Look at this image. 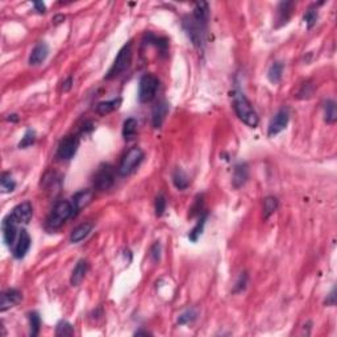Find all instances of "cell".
<instances>
[{
  "mask_svg": "<svg viewBox=\"0 0 337 337\" xmlns=\"http://www.w3.org/2000/svg\"><path fill=\"white\" fill-rule=\"evenodd\" d=\"M92 197H94V191H92V190H89V188L81 190V191L74 194L73 198H71L70 201L73 203L74 215H75V216H77L78 212H79L83 207L90 204V202L92 201Z\"/></svg>",
  "mask_w": 337,
  "mask_h": 337,
  "instance_id": "9a60e30c",
  "label": "cell"
},
{
  "mask_svg": "<svg viewBox=\"0 0 337 337\" xmlns=\"http://www.w3.org/2000/svg\"><path fill=\"white\" fill-rule=\"evenodd\" d=\"M197 317H198L197 310H195V308H188V310H186L182 315H180V317H178V324L180 325L190 324V323H192V321L197 320Z\"/></svg>",
  "mask_w": 337,
  "mask_h": 337,
  "instance_id": "836d02e7",
  "label": "cell"
},
{
  "mask_svg": "<svg viewBox=\"0 0 337 337\" xmlns=\"http://www.w3.org/2000/svg\"><path fill=\"white\" fill-rule=\"evenodd\" d=\"M279 202L275 197L265 198L264 201V219H269L278 209Z\"/></svg>",
  "mask_w": 337,
  "mask_h": 337,
  "instance_id": "f546056e",
  "label": "cell"
},
{
  "mask_svg": "<svg viewBox=\"0 0 337 337\" xmlns=\"http://www.w3.org/2000/svg\"><path fill=\"white\" fill-rule=\"evenodd\" d=\"M22 294L17 289H7L0 295V311L5 312L22 302Z\"/></svg>",
  "mask_w": 337,
  "mask_h": 337,
  "instance_id": "7c38bea8",
  "label": "cell"
},
{
  "mask_svg": "<svg viewBox=\"0 0 337 337\" xmlns=\"http://www.w3.org/2000/svg\"><path fill=\"white\" fill-rule=\"evenodd\" d=\"M325 304L327 306H335L336 304V287H333L332 291L329 292V295L325 299Z\"/></svg>",
  "mask_w": 337,
  "mask_h": 337,
  "instance_id": "f35d334b",
  "label": "cell"
},
{
  "mask_svg": "<svg viewBox=\"0 0 337 337\" xmlns=\"http://www.w3.org/2000/svg\"><path fill=\"white\" fill-rule=\"evenodd\" d=\"M289 121H290V112H289L287 108H281V110L274 115V117L269 123V127H268V136H277L278 133L285 131Z\"/></svg>",
  "mask_w": 337,
  "mask_h": 337,
  "instance_id": "9c48e42d",
  "label": "cell"
},
{
  "mask_svg": "<svg viewBox=\"0 0 337 337\" xmlns=\"http://www.w3.org/2000/svg\"><path fill=\"white\" fill-rule=\"evenodd\" d=\"M74 335V327L68 321L61 320L56 327V336H73Z\"/></svg>",
  "mask_w": 337,
  "mask_h": 337,
  "instance_id": "1f68e13d",
  "label": "cell"
},
{
  "mask_svg": "<svg viewBox=\"0 0 337 337\" xmlns=\"http://www.w3.org/2000/svg\"><path fill=\"white\" fill-rule=\"evenodd\" d=\"M47 56H49V46H47L46 43L41 41L32 49V53L29 56V65H32V66L43 65L46 61Z\"/></svg>",
  "mask_w": 337,
  "mask_h": 337,
  "instance_id": "e0dca14e",
  "label": "cell"
},
{
  "mask_svg": "<svg viewBox=\"0 0 337 337\" xmlns=\"http://www.w3.org/2000/svg\"><path fill=\"white\" fill-rule=\"evenodd\" d=\"M142 43L145 45H153L159 50L161 56L166 57L167 56V49H169V40L165 39V37H161V36H156L154 33L149 32L144 36V40Z\"/></svg>",
  "mask_w": 337,
  "mask_h": 337,
  "instance_id": "ac0fdd59",
  "label": "cell"
},
{
  "mask_svg": "<svg viewBox=\"0 0 337 337\" xmlns=\"http://www.w3.org/2000/svg\"><path fill=\"white\" fill-rule=\"evenodd\" d=\"M324 120L327 124H335L337 121V107L335 100H327L324 103Z\"/></svg>",
  "mask_w": 337,
  "mask_h": 337,
  "instance_id": "4316f807",
  "label": "cell"
},
{
  "mask_svg": "<svg viewBox=\"0 0 337 337\" xmlns=\"http://www.w3.org/2000/svg\"><path fill=\"white\" fill-rule=\"evenodd\" d=\"M0 187H1V192H3V194H9V192L15 191V188H16V180H13L11 173H3V174H1Z\"/></svg>",
  "mask_w": 337,
  "mask_h": 337,
  "instance_id": "f1b7e54d",
  "label": "cell"
},
{
  "mask_svg": "<svg viewBox=\"0 0 337 337\" xmlns=\"http://www.w3.org/2000/svg\"><path fill=\"white\" fill-rule=\"evenodd\" d=\"M11 215L19 224H28L33 216V205L29 201L22 202L11 211Z\"/></svg>",
  "mask_w": 337,
  "mask_h": 337,
  "instance_id": "4fadbf2b",
  "label": "cell"
},
{
  "mask_svg": "<svg viewBox=\"0 0 337 337\" xmlns=\"http://www.w3.org/2000/svg\"><path fill=\"white\" fill-rule=\"evenodd\" d=\"M28 320H29V335L32 337H36L40 333V329H41V317H40L39 312H29L28 314Z\"/></svg>",
  "mask_w": 337,
  "mask_h": 337,
  "instance_id": "83f0119b",
  "label": "cell"
},
{
  "mask_svg": "<svg viewBox=\"0 0 337 337\" xmlns=\"http://www.w3.org/2000/svg\"><path fill=\"white\" fill-rule=\"evenodd\" d=\"M17 224L19 223L12 218V215L8 214L3 219L1 222V230H3V240H4L5 245L12 247L13 244H16V239L19 236V230H17Z\"/></svg>",
  "mask_w": 337,
  "mask_h": 337,
  "instance_id": "30bf717a",
  "label": "cell"
},
{
  "mask_svg": "<svg viewBox=\"0 0 337 337\" xmlns=\"http://www.w3.org/2000/svg\"><path fill=\"white\" fill-rule=\"evenodd\" d=\"M283 68H285V65L279 61H275L271 64V66L268 70V78L273 85H277L281 82L282 75H283Z\"/></svg>",
  "mask_w": 337,
  "mask_h": 337,
  "instance_id": "d4e9b609",
  "label": "cell"
},
{
  "mask_svg": "<svg viewBox=\"0 0 337 337\" xmlns=\"http://www.w3.org/2000/svg\"><path fill=\"white\" fill-rule=\"evenodd\" d=\"M247 178H249V167L245 162L237 163L233 169V178H232V183L233 187L240 188L247 183Z\"/></svg>",
  "mask_w": 337,
  "mask_h": 337,
  "instance_id": "d6986e66",
  "label": "cell"
},
{
  "mask_svg": "<svg viewBox=\"0 0 337 337\" xmlns=\"http://www.w3.org/2000/svg\"><path fill=\"white\" fill-rule=\"evenodd\" d=\"M144 157H145V154L141 148H138V146L131 148L121 159L119 169H117V174L120 177H128L132 173H135L137 167L140 166L141 162L144 161Z\"/></svg>",
  "mask_w": 337,
  "mask_h": 337,
  "instance_id": "5b68a950",
  "label": "cell"
},
{
  "mask_svg": "<svg viewBox=\"0 0 337 337\" xmlns=\"http://www.w3.org/2000/svg\"><path fill=\"white\" fill-rule=\"evenodd\" d=\"M191 216H195V215H199L201 216L204 211H203V195H198L197 199H195V204L192 205Z\"/></svg>",
  "mask_w": 337,
  "mask_h": 337,
  "instance_id": "8d00e7d4",
  "label": "cell"
},
{
  "mask_svg": "<svg viewBox=\"0 0 337 337\" xmlns=\"http://www.w3.org/2000/svg\"><path fill=\"white\" fill-rule=\"evenodd\" d=\"M120 104H121V98H116V99H111V100H106V102H100L96 104V108H95V111H96V113L98 115H108V113H111V112H113L115 110H117V108L120 107Z\"/></svg>",
  "mask_w": 337,
  "mask_h": 337,
  "instance_id": "7402d4cb",
  "label": "cell"
},
{
  "mask_svg": "<svg viewBox=\"0 0 337 337\" xmlns=\"http://www.w3.org/2000/svg\"><path fill=\"white\" fill-rule=\"evenodd\" d=\"M33 5H34V9H36L39 13H45V11H46V5L44 4L43 1H34Z\"/></svg>",
  "mask_w": 337,
  "mask_h": 337,
  "instance_id": "60d3db41",
  "label": "cell"
},
{
  "mask_svg": "<svg viewBox=\"0 0 337 337\" xmlns=\"http://www.w3.org/2000/svg\"><path fill=\"white\" fill-rule=\"evenodd\" d=\"M169 110H170L169 103L165 102V100H161L154 106L153 110H152V124H153L154 128L158 129L162 127L163 121L169 113Z\"/></svg>",
  "mask_w": 337,
  "mask_h": 337,
  "instance_id": "2e32d148",
  "label": "cell"
},
{
  "mask_svg": "<svg viewBox=\"0 0 337 337\" xmlns=\"http://www.w3.org/2000/svg\"><path fill=\"white\" fill-rule=\"evenodd\" d=\"M75 218L74 215V207L71 201H60L57 202L53 207L51 212L46 219V228L54 230L58 229L67 222L68 219Z\"/></svg>",
  "mask_w": 337,
  "mask_h": 337,
  "instance_id": "3957f363",
  "label": "cell"
},
{
  "mask_svg": "<svg viewBox=\"0 0 337 337\" xmlns=\"http://www.w3.org/2000/svg\"><path fill=\"white\" fill-rule=\"evenodd\" d=\"M87 271H89V262H87V260L78 261L75 268H74L73 273H71V277H70V283H71V286H79L82 283V281L85 279Z\"/></svg>",
  "mask_w": 337,
  "mask_h": 337,
  "instance_id": "ffe728a7",
  "label": "cell"
},
{
  "mask_svg": "<svg viewBox=\"0 0 337 337\" xmlns=\"http://www.w3.org/2000/svg\"><path fill=\"white\" fill-rule=\"evenodd\" d=\"M247 283V273H241V275H240V278H239V281L236 282L235 290H233V292H241V291L245 290Z\"/></svg>",
  "mask_w": 337,
  "mask_h": 337,
  "instance_id": "74e56055",
  "label": "cell"
},
{
  "mask_svg": "<svg viewBox=\"0 0 337 337\" xmlns=\"http://www.w3.org/2000/svg\"><path fill=\"white\" fill-rule=\"evenodd\" d=\"M232 99H233V110L235 113L237 115L244 124H247V127L250 128H257V125L260 123L258 115L254 111L252 103L249 102V99L245 96L243 91L240 90L239 87H236L233 92H232Z\"/></svg>",
  "mask_w": 337,
  "mask_h": 337,
  "instance_id": "7a4b0ae2",
  "label": "cell"
},
{
  "mask_svg": "<svg viewBox=\"0 0 337 337\" xmlns=\"http://www.w3.org/2000/svg\"><path fill=\"white\" fill-rule=\"evenodd\" d=\"M166 205H167V202H166L165 195H163V194L157 195L156 202H154V211H156V216H157V218L163 216L165 211H166Z\"/></svg>",
  "mask_w": 337,
  "mask_h": 337,
  "instance_id": "e575fe53",
  "label": "cell"
},
{
  "mask_svg": "<svg viewBox=\"0 0 337 337\" xmlns=\"http://www.w3.org/2000/svg\"><path fill=\"white\" fill-rule=\"evenodd\" d=\"M303 20L304 22L307 24L308 29H311L312 26L316 25V22H317V8H316V5H311V7L306 11V13H304L303 16Z\"/></svg>",
  "mask_w": 337,
  "mask_h": 337,
  "instance_id": "d6a6232c",
  "label": "cell"
},
{
  "mask_svg": "<svg viewBox=\"0 0 337 337\" xmlns=\"http://www.w3.org/2000/svg\"><path fill=\"white\" fill-rule=\"evenodd\" d=\"M19 119H20V117H19V115H17V113H11V115L7 116V120H8V121H11V123H17V121H19Z\"/></svg>",
  "mask_w": 337,
  "mask_h": 337,
  "instance_id": "b9f144b4",
  "label": "cell"
},
{
  "mask_svg": "<svg viewBox=\"0 0 337 337\" xmlns=\"http://www.w3.org/2000/svg\"><path fill=\"white\" fill-rule=\"evenodd\" d=\"M73 83H74L73 77H68L67 79H66V81L64 82V85H62V91H64V92H67V91L71 90V87H73Z\"/></svg>",
  "mask_w": 337,
  "mask_h": 337,
  "instance_id": "ab89813d",
  "label": "cell"
},
{
  "mask_svg": "<svg viewBox=\"0 0 337 337\" xmlns=\"http://www.w3.org/2000/svg\"><path fill=\"white\" fill-rule=\"evenodd\" d=\"M116 180L115 169L110 163H102L94 175V188L98 191H107L113 186Z\"/></svg>",
  "mask_w": 337,
  "mask_h": 337,
  "instance_id": "52a82bcc",
  "label": "cell"
},
{
  "mask_svg": "<svg viewBox=\"0 0 337 337\" xmlns=\"http://www.w3.org/2000/svg\"><path fill=\"white\" fill-rule=\"evenodd\" d=\"M209 20V5L205 1L194 3V8L190 15L182 19V26L191 40L194 46L203 47L207 39V25Z\"/></svg>",
  "mask_w": 337,
  "mask_h": 337,
  "instance_id": "6da1fadb",
  "label": "cell"
},
{
  "mask_svg": "<svg viewBox=\"0 0 337 337\" xmlns=\"http://www.w3.org/2000/svg\"><path fill=\"white\" fill-rule=\"evenodd\" d=\"M159 79L153 74H144L138 83V102L145 104L150 103L157 95Z\"/></svg>",
  "mask_w": 337,
  "mask_h": 337,
  "instance_id": "8992f818",
  "label": "cell"
},
{
  "mask_svg": "<svg viewBox=\"0 0 337 337\" xmlns=\"http://www.w3.org/2000/svg\"><path fill=\"white\" fill-rule=\"evenodd\" d=\"M132 43L129 41L120 49L119 54L116 56L113 64L107 71L106 79H113V78L119 77L120 74H123L125 70H128L132 62Z\"/></svg>",
  "mask_w": 337,
  "mask_h": 337,
  "instance_id": "277c9868",
  "label": "cell"
},
{
  "mask_svg": "<svg viewBox=\"0 0 337 337\" xmlns=\"http://www.w3.org/2000/svg\"><path fill=\"white\" fill-rule=\"evenodd\" d=\"M171 178H173V183H174V186L178 190H186V188L188 187V184H190V178H188V175L184 173L180 167H177L174 171H173V175H171Z\"/></svg>",
  "mask_w": 337,
  "mask_h": 337,
  "instance_id": "603a6c76",
  "label": "cell"
},
{
  "mask_svg": "<svg viewBox=\"0 0 337 337\" xmlns=\"http://www.w3.org/2000/svg\"><path fill=\"white\" fill-rule=\"evenodd\" d=\"M94 228V224L92 223H83L81 225H78L77 228H74L71 235H70V243L78 244L81 243L82 240H85L87 236L90 235L91 230Z\"/></svg>",
  "mask_w": 337,
  "mask_h": 337,
  "instance_id": "44dd1931",
  "label": "cell"
},
{
  "mask_svg": "<svg viewBox=\"0 0 337 337\" xmlns=\"http://www.w3.org/2000/svg\"><path fill=\"white\" fill-rule=\"evenodd\" d=\"M137 127L138 123L135 117H129L124 121L123 124V137L125 141H131L135 138L137 133Z\"/></svg>",
  "mask_w": 337,
  "mask_h": 337,
  "instance_id": "484cf974",
  "label": "cell"
},
{
  "mask_svg": "<svg viewBox=\"0 0 337 337\" xmlns=\"http://www.w3.org/2000/svg\"><path fill=\"white\" fill-rule=\"evenodd\" d=\"M294 1H281L277 7V15H275V28L286 25L292 15L294 9Z\"/></svg>",
  "mask_w": 337,
  "mask_h": 337,
  "instance_id": "5bb4252c",
  "label": "cell"
},
{
  "mask_svg": "<svg viewBox=\"0 0 337 337\" xmlns=\"http://www.w3.org/2000/svg\"><path fill=\"white\" fill-rule=\"evenodd\" d=\"M141 335H152L149 331H144V329H138L135 332V336H141Z\"/></svg>",
  "mask_w": 337,
  "mask_h": 337,
  "instance_id": "7bdbcfd3",
  "label": "cell"
},
{
  "mask_svg": "<svg viewBox=\"0 0 337 337\" xmlns=\"http://www.w3.org/2000/svg\"><path fill=\"white\" fill-rule=\"evenodd\" d=\"M36 142V131L34 129H26L24 136L22 137V141L19 142V148L20 149H26Z\"/></svg>",
  "mask_w": 337,
  "mask_h": 337,
  "instance_id": "4dcf8cb0",
  "label": "cell"
},
{
  "mask_svg": "<svg viewBox=\"0 0 337 337\" xmlns=\"http://www.w3.org/2000/svg\"><path fill=\"white\" fill-rule=\"evenodd\" d=\"M30 244H32V240H30V236L29 233L26 232V229L19 230L16 244H15L12 250L13 257H15L16 260H22V258L26 256L28 250H29Z\"/></svg>",
  "mask_w": 337,
  "mask_h": 337,
  "instance_id": "8fae6325",
  "label": "cell"
},
{
  "mask_svg": "<svg viewBox=\"0 0 337 337\" xmlns=\"http://www.w3.org/2000/svg\"><path fill=\"white\" fill-rule=\"evenodd\" d=\"M161 253H162V247H161V243L159 241H156V243L152 245L150 247V258L153 262H159L161 260Z\"/></svg>",
  "mask_w": 337,
  "mask_h": 337,
  "instance_id": "d590c367",
  "label": "cell"
},
{
  "mask_svg": "<svg viewBox=\"0 0 337 337\" xmlns=\"http://www.w3.org/2000/svg\"><path fill=\"white\" fill-rule=\"evenodd\" d=\"M207 218H208V212L204 211V212L199 216V220H198L197 225L194 226V228L191 229V232L188 233V239L191 240L192 243H197L198 239L203 235V230H204V225H205V222H207Z\"/></svg>",
  "mask_w": 337,
  "mask_h": 337,
  "instance_id": "cb8c5ba5",
  "label": "cell"
},
{
  "mask_svg": "<svg viewBox=\"0 0 337 337\" xmlns=\"http://www.w3.org/2000/svg\"><path fill=\"white\" fill-rule=\"evenodd\" d=\"M64 20H65L64 15H60V16L54 17V22H56V24H58V22H62Z\"/></svg>",
  "mask_w": 337,
  "mask_h": 337,
  "instance_id": "ee69618b",
  "label": "cell"
},
{
  "mask_svg": "<svg viewBox=\"0 0 337 337\" xmlns=\"http://www.w3.org/2000/svg\"><path fill=\"white\" fill-rule=\"evenodd\" d=\"M78 148H79V137L75 135L64 137L57 148V157L61 161H70L77 154Z\"/></svg>",
  "mask_w": 337,
  "mask_h": 337,
  "instance_id": "ba28073f",
  "label": "cell"
}]
</instances>
